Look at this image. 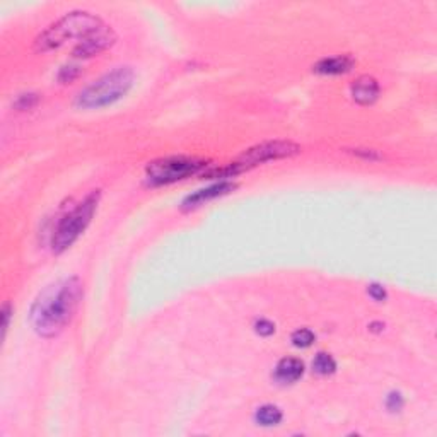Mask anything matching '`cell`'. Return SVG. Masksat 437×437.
Here are the masks:
<instances>
[{"mask_svg":"<svg viewBox=\"0 0 437 437\" xmlns=\"http://www.w3.org/2000/svg\"><path fill=\"white\" fill-rule=\"evenodd\" d=\"M403 405V399L402 395L399 393H391L388 397V409L390 410H399Z\"/></svg>","mask_w":437,"mask_h":437,"instance_id":"obj_18","label":"cell"},{"mask_svg":"<svg viewBox=\"0 0 437 437\" xmlns=\"http://www.w3.org/2000/svg\"><path fill=\"white\" fill-rule=\"evenodd\" d=\"M79 74H81V69H79L77 65H65L64 69L60 70V76H58V79H60L62 82H72L74 79H77Z\"/></svg>","mask_w":437,"mask_h":437,"instance_id":"obj_15","label":"cell"},{"mask_svg":"<svg viewBox=\"0 0 437 437\" xmlns=\"http://www.w3.org/2000/svg\"><path fill=\"white\" fill-rule=\"evenodd\" d=\"M105 24L101 23L98 16L89 14V12H70V14L58 19L55 24H52V26L41 33L35 41V48L38 52L57 50L69 40L89 38L91 35H94Z\"/></svg>","mask_w":437,"mask_h":437,"instance_id":"obj_2","label":"cell"},{"mask_svg":"<svg viewBox=\"0 0 437 437\" xmlns=\"http://www.w3.org/2000/svg\"><path fill=\"white\" fill-rule=\"evenodd\" d=\"M255 330L256 333H260V335L268 336L272 335V333H276V324L270 323L268 319H260V322H256L255 324Z\"/></svg>","mask_w":437,"mask_h":437,"instance_id":"obj_17","label":"cell"},{"mask_svg":"<svg viewBox=\"0 0 437 437\" xmlns=\"http://www.w3.org/2000/svg\"><path fill=\"white\" fill-rule=\"evenodd\" d=\"M11 313H12V307H11V305H4V310H2V314H4V335H6L7 328H9Z\"/></svg>","mask_w":437,"mask_h":437,"instance_id":"obj_20","label":"cell"},{"mask_svg":"<svg viewBox=\"0 0 437 437\" xmlns=\"http://www.w3.org/2000/svg\"><path fill=\"white\" fill-rule=\"evenodd\" d=\"M98 203L99 191H91L81 203H77L76 209L69 212V214L58 222L55 234H53L52 239L53 251L62 253L76 243L79 236H81L82 232L86 231V227L91 224V219H93L94 212L98 209Z\"/></svg>","mask_w":437,"mask_h":437,"instance_id":"obj_4","label":"cell"},{"mask_svg":"<svg viewBox=\"0 0 437 437\" xmlns=\"http://www.w3.org/2000/svg\"><path fill=\"white\" fill-rule=\"evenodd\" d=\"M299 151H301V147L297 144L289 142V140H272V142L258 144L255 147L248 149L238 161H234V164L241 171H244V169L253 168V166L261 164V162L290 157Z\"/></svg>","mask_w":437,"mask_h":437,"instance_id":"obj_6","label":"cell"},{"mask_svg":"<svg viewBox=\"0 0 437 437\" xmlns=\"http://www.w3.org/2000/svg\"><path fill=\"white\" fill-rule=\"evenodd\" d=\"M314 342V333L307 328H301V330L294 331L293 335V344L294 347L297 348H307L310 345H313Z\"/></svg>","mask_w":437,"mask_h":437,"instance_id":"obj_14","label":"cell"},{"mask_svg":"<svg viewBox=\"0 0 437 437\" xmlns=\"http://www.w3.org/2000/svg\"><path fill=\"white\" fill-rule=\"evenodd\" d=\"M368 293L373 295L374 299H376V301H382V299H386V293H385V289H382L381 285H378V284H373L371 287H369L368 289Z\"/></svg>","mask_w":437,"mask_h":437,"instance_id":"obj_19","label":"cell"},{"mask_svg":"<svg viewBox=\"0 0 437 437\" xmlns=\"http://www.w3.org/2000/svg\"><path fill=\"white\" fill-rule=\"evenodd\" d=\"M82 297V284L77 277L65 278L47 287L31 307V324L41 336H57L76 314Z\"/></svg>","mask_w":437,"mask_h":437,"instance_id":"obj_1","label":"cell"},{"mask_svg":"<svg viewBox=\"0 0 437 437\" xmlns=\"http://www.w3.org/2000/svg\"><path fill=\"white\" fill-rule=\"evenodd\" d=\"M356 65V60L348 55H336V57H327L322 58L313 67L314 72L323 74V76H339V74H347Z\"/></svg>","mask_w":437,"mask_h":437,"instance_id":"obj_9","label":"cell"},{"mask_svg":"<svg viewBox=\"0 0 437 437\" xmlns=\"http://www.w3.org/2000/svg\"><path fill=\"white\" fill-rule=\"evenodd\" d=\"M313 369H314V373L322 374V376H328V374L335 373L336 362L330 356V353L319 352L313 361Z\"/></svg>","mask_w":437,"mask_h":437,"instance_id":"obj_13","label":"cell"},{"mask_svg":"<svg viewBox=\"0 0 437 437\" xmlns=\"http://www.w3.org/2000/svg\"><path fill=\"white\" fill-rule=\"evenodd\" d=\"M256 422L263 427L278 426L282 422V412L273 405H263L256 410Z\"/></svg>","mask_w":437,"mask_h":437,"instance_id":"obj_12","label":"cell"},{"mask_svg":"<svg viewBox=\"0 0 437 437\" xmlns=\"http://www.w3.org/2000/svg\"><path fill=\"white\" fill-rule=\"evenodd\" d=\"M115 43V35L110 28L103 26L99 31H96L94 35H91L89 38L81 41V45L74 50V57L87 58L101 53L103 50L110 48Z\"/></svg>","mask_w":437,"mask_h":437,"instance_id":"obj_7","label":"cell"},{"mask_svg":"<svg viewBox=\"0 0 437 437\" xmlns=\"http://www.w3.org/2000/svg\"><path fill=\"white\" fill-rule=\"evenodd\" d=\"M203 168H205V161L197 159V157H164L147 166V180L154 185H169V183L185 180L191 174H197Z\"/></svg>","mask_w":437,"mask_h":437,"instance_id":"obj_5","label":"cell"},{"mask_svg":"<svg viewBox=\"0 0 437 437\" xmlns=\"http://www.w3.org/2000/svg\"><path fill=\"white\" fill-rule=\"evenodd\" d=\"M38 103V98H36V94H23L19 96L18 103H16V108H19V110H29V108H33Z\"/></svg>","mask_w":437,"mask_h":437,"instance_id":"obj_16","label":"cell"},{"mask_svg":"<svg viewBox=\"0 0 437 437\" xmlns=\"http://www.w3.org/2000/svg\"><path fill=\"white\" fill-rule=\"evenodd\" d=\"M302 374H305V364L295 357L282 359L276 368V380L282 385H293L301 380Z\"/></svg>","mask_w":437,"mask_h":437,"instance_id":"obj_10","label":"cell"},{"mask_svg":"<svg viewBox=\"0 0 437 437\" xmlns=\"http://www.w3.org/2000/svg\"><path fill=\"white\" fill-rule=\"evenodd\" d=\"M133 86V72L128 67H118L103 76L93 84L81 91L76 99V105L82 110H98V108L113 105L122 99Z\"/></svg>","mask_w":437,"mask_h":437,"instance_id":"obj_3","label":"cell"},{"mask_svg":"<svg viewBox=\"0 0 437 437\" xmlns=\"http://www.w3.org/2000/svg\"><path fill=\"white\" fill-rule=\"evenodd\" d=\"M232 190H234V185H232V183L222 181V183H219V185H212L209 186V188L198 190V191H195L193 195H190V197L183 202V207H185V209L198 207V205H202L203 202H209V200L217 198L220 197V195H226Z\"/></svg>","mask_w":437,"mask_h":437,"instance_id":"obj_11","label":"cell"},{"mask_svg":"<svg viewBox=\"0 0 437 437\" xmlns=\"http://www.w3.org/2000/svg\"><path fill=\"white\" fill-rule=\"evenodd\" d=\"M353 101L359 105H373L380 98V84L371 76H361L351 87Z\"/></svg>","mask_w":437,"mask_h":437,"instance_id":"obj_8","label":"cell"}]
</instances>
